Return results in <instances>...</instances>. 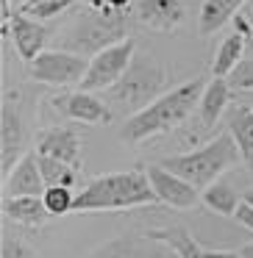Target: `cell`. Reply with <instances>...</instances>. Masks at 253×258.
<instances>
[{
    "label": "cell",
    "instance_id": "d4e9b609",
    "mask_svg": "<svg viewBox=\"0 0 253 258\" xmlns=\"http://www.w3.org/2000/svg\"><path fill=\"white\" fill-rule=\"evenodd\" d=\"M78 6V0H31V3H25L20 12L28 14L31 20H53L59 17V14H64L67 9Z\"/></svg>",
    "mask_w": 253,
    "mask_h": 258
},
{
    "label": "cell",
    "instance_id": "484cf974",
    "mask_svg": "<svg viewBox=\"0 0 253 258\" xmlns=\"http://www.w3.org/2000/svg\"><path fill=\"white\" fill-rule=\"evenodd\" d=\"M225 81L231 92H253V58H242Z\"/></svg>",
    "mask_w": 253,
    "mask_h": 258
},
{
    "label": "cell",
    "instance_id": "7a4b0ae2",
    "mask_svg": "<svg viewBox=\"0 0 253 258\" xmlns=\"http://www.w3.org/2000/svg\"><path fill=\"white\" fill-rule=\"evenodd\" d=\"M159 203L147 172L142 169H125V172H106L92 178L84 189L75 195V214L95 211H128Z\"/></svg>",
    "mask_w": 253,
    "mask_h": 258
},
{
    "label": "cell",
    "instance_id": "f1b7e54d",
    "mask_svg": "<svg viewBox=\"0 0 253 258\" xmlns=\"http://www.w3.org/2000/svg\"><path fill=\"white\" fill-rule=\"evenodd\" d=\"M78 6L95 9V12H114V9H112V0H78Z\"/></svg>",
    "mask_w": 253,
    "mask_h": 258
},
{
    "label": "cell",
    "instance_id": "f546056e",
    "mask_svg": "<svg viewBox=\"0 0 253 258\" xmlns=\"http://www.w3.org/2000/svg\"><path fill=\"white\" fill-rule=\"evenodd\" d=\"M203 258H242L234 250H203Z\"/></svg>",
    "mask_w": 253,
    "mask_h": 258
},
{
    "label": "cell",
    "instance_id": "5b68a950",
    "mask_svg": "<svg viewBox=\"0 0 253 258\" xmlns=\"http://www.w3.org/2000/svg\"><path fill=\"white\" fill-rule=\"evenodd\" d=\"M84 9V6H81ZM128 39V12H95V9H84L81 17L67 28V45L70 53H100L103 47L117 45V42Z\"/></svg>",
    "mask_w": 253,
    "mask_h": 258
},
{
    "label": "cell",
    "instance_id": "836d02e7",
    "mask_svg": "<svg viewBox=\"0 0 253 258\" xmlns=\"http://www.w3.org/2000/svg\"><path fill=\"white\" fill-rule=\"evenodd\" d=\"M9 3H12V6H14V9H23V6H25V3H31V0H9Z\"/></svg>",
    "mask_w": 253,
    "mask_h": 258
},
{
    "label": "cell",
    "instance_id": "4316f807",
    "mask_svg": "<svg viewBox=\"0 0 253 258\" xmlns=\"http://www.w3.org/2000/svg\"><path fill=\"white\" fill-rule=\"evenodd\" d=\"M0 258H39V252L31 250L25 241L14 239V236H3V244H0Z\"/></svg>",
    "mask_w": 253,
    "mask_h": 258
},
{
    "label": "cell",
    "instance_id": "52a82bcc",
    "mask_svg": "<svg viewBox=\"0 0 253 258\" xmlns=\"http://www.w3.org/2000/svg\"><path fill=\"white\" fill-rule=\"evenodd\" d=\"M31 67V78L47 86H81L86 70H89V58L78 56L70 50H42Z\"/></svg>",
    "mask_w": 253,
    "mask_h": 258
},
{
    "label": "cell",
    "instance_id": "7402d4cb",
    "mask_svg": "<svg viewBox=\"0 0 253 258\" xmlns=\"http://www.w3.org/2000/svg\"><path fill=\"white\" fill-rule=\"evenodd\" d=\"M245 42H247V39H245L242 34H236V31L220 42L217 53H214V58H212V75H214V78H228L231 70H234L236 64L242 61Z\"/></svg>",
    "mask_w": 253,
    "mask_h": 258
},
{
    "label": "cell",
    "instance_id": "8fae6325",
    "mask_svg": "<svg viewBox=\"0 0 253 258\" xmlns=\"http://www.w3.org/2000/svg\"><path fill=\"white\" fill-rule=\"evenodd\" d=\"M23 117H20L17 100L6 97L0 106V167L3 178L14 169V164L23 158Z\"/></svg>",
    "mask_w": 253,
    "mask_h": 258
},
{
    "label": "cell",
    "instance_id": "1f68e13d",
    "mask_svg": "<svg viewBox=\"0 0 253 258\" xmlns=\"http://www.w3.org/2000/svg\"><path fill=\"white\" fill-rule=\"evenodd\" d=\"M239 255L242 258H253V241H247V244L239 247Z\"/></svg>",
    "mask_w": 253,
    "mask_h": 258
},
{
    "label": "cell",
    "instance_id": "9c48e42d",
    "mask_svg": "<svg viewBox=\"0 0 253 258\" xmlns=\"http://www.w3.org/2000/svg\"><path fill=\"white\" fill-rule=\"evenodd\" d=\"M145 172H147V180H150L159 203H164V206H170V208H192V206H197V200H200V189H195V186H192L189 180H184L181 175L164 169L162 164H150V167H145Z\"/></svg>",
    "mask_w": 253,
    "mask_h": 258
},
{
    "label": "cell",
    "instance_id": "603a6c76",
    "mask_svg": "<svg viewBox=\"0 0 253 258\" xmlns=\"http://www.w3.org/2000/svg\"><path fill=\"white\" fill-rule=\"evenodd\" d=\"M39 169H42V178H45L47 186H67V189H73L75 180H78V167L64 164L50 156H39Z\"/></svg>",
    "mask_w": 253,
    "mask_h": 258
},
{
    "label": "cell",
    "instance_id": "ac0fdd59",
    "mask_svg": "<svg viewBox=\"0 0 253 258\" xmlns=\"http://www.w3.org/2000/svg\"><path fill=\"white\" fill-rule=\"evenodd\" d=\"M3 214L25 228H42L50 219V211L42 197H3Z\"/></svg>",
    "mask_w": 253,
    "mask_h": 258
},
{
    "label": "cell",
    "instance_id": "d6986e66",
    "mask_svg": "<svg viewBox=\"0 0 253 258\" xmlns=\"http://www.w3.org/2000/svg\"><path fill=\"white\" fill-rule=\"evenodd\" d=\"M231 103V86L225 78H212L203 89V97H200V106H197V119H200V128H212L223 111L228 108Z\"/></svg>",
    "mask_w": 253,
    "mask_h": 258
},
{
    "label": "cell",
    "instance_id": "44dd1931",
    "mask_svg": "<svg viewBox=\"0 0 253 258\" xmlns=\"http://www.w3.org/2000/svg\"><path fill=\"white\" fill-rule=\"evenodd\" d=\"M200 200H203V206H206L209 211L220 214V217H234L236 208H239V203H242V197L234 191L231 183L214 180L212 186H206V189L200 191Z\"/></svg>",
    "mask_w": 253,
    "mask_h": 258
},
{
    "label": "cell",
    "instance_id": "e575fe53",
    "mask_svg": "<svg viewBox=\"0 0 253 258\" xmlns=\"http://www.w3.org/2000/svg\"><path fill=\"white\" fill-rule=\"evenodd\" d=\"M247 17H250V25H253V6H250V12H247Z\"/></svg>",
    "mask_w": 253,
    "mask_h": 258
},
{
    "label": "cell",
    "instance_id": "cb8c5ba5",
    "mask_svg": "<svg viewBox=\"0 0 253 258\" xmlns=\"http://www.w3.org/2000/svg\"><path fill=\"white\" fill-rule=\"evenodd\" d=\"M75 189H67V186H47L42 200H45L50 217H64V214H73L75 208Z\"/></svg>",
    "mask_w": 253,
    "mask_h": 258
},
{
    "label": "cell",
    "instance_id": "7c38bea8",
    "mask_svg": "<svg viewBox=\"0 0 253 258\" xmlns=\"http://www.w3.org/2000/svg\"><path fill=\"white\" fill-rule=\"evenodd\" d=\"M3 36H12L20 58H23L25 64H31L42 50H45L47 28L39 23V20H31L28 14L14 12L12 20H9V25H3Z\"/></svg>",
    "mask_w": 253,
    "mask_h": 258
},
{
    "label": "cell",
    "instance_id": "8992f818",
    "mask_svg": "<svg viewBox=\"0 0 253 258\" xmlns=\"http://www.w3.org/2000/svg\"><path fill=\"white\" fill-rule=\"evenodd\" d=\"M134 53H136V42L131 36L117 42V45L103 47L100 53H95L89 58V70H86L84 81H81V89L84 92H106L109 86H114L125 75V70L131 67Z\"/></svg>",
    "mask_w": 253,
    "mask_h": 258
},
{
    "label": "cell",
    "instance_id": "3957f363",
    "mask_svg": "<svg viewBox=\"0 0 253 258\" xmlns=\"http://www.w3.org/2000/svg\"><path fill=\"white\" fill-rule=\"evenodd\" d=\"M164 84H167V67L153 53L136 50L125 75L103 92V100L109 103V108L114 114L134 117V114H139L142 108H147L153 100H159L164 95L162 92Z\"/></svg>",
    "mask_w": 253,
    "mask_h": 258
},
{
    "label": "cell",
    "instance_id": "2e32d148",
    "mask_svg": "<svg viewBox=\"0 0 253 258\" xmlns=\"http://www.w3.org/2000/svg\"><path fill=\"white\" fill-rule=\"evenodd\" d=\"M225 131L234 136L247 172H253V103H242V106L231 108L228 119H225Z\"/></svg>",
    "mask_w": 253,
    "mask_h": 258
},
{
    "label": "cell",
    "instance_id": "6da1fadb",
    "mask_svg": "<svg viewBox=\"0 0 253 258\" xmlns=\"http://www.w3.org/2000/svg\"><path fill=\"white\" fill-rule=\"evenodd\" d=\"M206 84H209L206 78H192V81H184L181 86H175V89L164 92L147 108H142L139 114L125 119L120 139L125 145H142L153 136H164L170 131H175L192 111H197Z\"/></svg>",
    "mask_w": 253,
    "mask_h": 258
},
{
    "label": "cell",
    "instance_id": "ba28073f",
    "mask_svg": "<svg viewBox=\"0 0 253 258\" xmlns=\"http://www.w3.org/2000/svg\"><path fill=\"white\" fill-rule=\"evenodd\" d=\"M47 111H53L59 119L70 122H86V125H109L114 119V111L103 97H95V92H67V95L47 97Z\"/></svg>",
    "mask_w": 253,
    "mask_h": 258
},
{
    "label": "cell",
    "instance_id": "9a60e30c",
    "mask_svg": "<svg viewBox=\"0 0 253 258\" xmlns=\"http://www.w3.org/2000/svg\"><path fill=\"white\" fill-rule=\"evenodd\" d=\"M89 258H164L159 241H153L150 236H134L123 233L117 239L106 241L103 247L89 252Z\"/></svg>",
    "mask_w": 253,
    "mask_h": 258
},
{
    "label": "cell",
    "instance_id": "5bb4252c",
    "mask_svg": "<svg viewBox=\"0 0 253 258\" xmlns=\"http://www.w3.org/2000/svg\"><path fill=\"white\" fill-rule=\"evenodd\" d=\"M47 189L45 178H42V169H39V153L28 150L14 169L3 178V191L6 197H42Z\"/></svg>",
    "mask_w": 253,
    "mask_h": 258
},
{
    "label": "cell",
    "instance_id": "4dcf8cb0",
    "mask_svg": "<svg viewBox=\"0 0 253 258\" xmlns=\"http://www.w3.org/2000/svg\"><path fill=\"white\" fill-rule=\"evenodd\" d=\"M134 3L136 0H112V9L114 12H134Z\"/></svg>",
    "mask_w": 253,
    "mask_h": 258
},
{
    "label": "cell",
    "instance_id": "30bf717a",
    "mask_svg": "<svg viewBox=\"0 0 253 258\" xmlns=\"http://www.w3.org/2000/svg\"><path fill=\"white\" fill-rule=\"evenodd\" d=\"M131 17L147 31L173 34L186 23V9L181 0H136Z\"/></svg>",
    "mask_w": 253,
    "mask_h": 258
},
{
    "label": "cell",
    "instance_id": "83f0119b",
    "mask_svg": "<svg viewBox=\"0 0 253 258\" xmlns=\"http://www.w3.org/2000/svg\"><path fill=\"white\" fill-rule=\"evenodd\" d=\"M234 217H236V222H239V225H245L247 230H253V206H247V203L242 200Z\"/></svg>",
    "mask_w": 253,
    "mask_h": 258
},
{
    "label": "cell",
    "instance_id": "4fadbf2b",
    "mask_svg": "<svg viewBox=\"0 0 253 258\" xmlns=\"http://www.w3.org/2000/svg\"><path fill=\"white\" fill-rule=\"evenodd\" d=\"M36 153L81 167V136L70 125H47L36 134Z\"/></svg>",
    "mask_w": 253,
    "mask_h": 258
},
{
    "label": "cell",
    "instance_id": "277c9868",
    "mask_svg": "<svg viewBox=\"0 0 253 258\" xmlns=\"http://www.w3.org/2000/svg\"><path fill=\"white\" fill-rule=\"evenodd\" d=\"M242 164L239 147H236L234 136L228 131L217 134L212 142L195 147L189 153H178V156H167L162 158V167L170 169V172L181 175L184 180H189L195 189H206L214 180H220V175L228 172L231 167Z\"/></svg>",
    "mask_w": 253,
    "mask_h": 258
},
{
    "label": "cell",
    "instance_id": "d6a6232c",
    "mask_svg": "<svg viewBox=\"0 0 253 258\" xmlns=\"http://www.w3.org/2000/svg\"><path fill=\"white\" fill-rule=\"evenodd\" d=\"M242 200H245L247 206H253V186H250V189H245V191H242Z\"/></svg>",
    "mask_w": 253,
    "mask_h": 258
},
{
    "label": "cell",
    "instance_id": "ffe728a7",
    "mask_svg": "<svg viewBox=\"0 0 253 258\" xmlns=\"http://www.w3.org/2000/svg\"><path fill=\"white\" fill-rule=\"evenodd\" d=\"M145 236H150L153 241L170 247L178 258H203V250L195 239L189 236V230L184 225H167V228H156V230H147Z\"/></svg>",
    "mask_w": 253,
    "mask_h": 258
},
{
    "label": "cell",
    "instance_id": "e0dca14e",
    "mask_svg": "<svg viewBox=\"0 0 253 258\" xmlns=\"http://www.w3.org/2000/svg\"><path fill=\"white\" fill-rule=\"evenodd\" d=\"M247 0H203L200 14H197V34L212 36L214 31H220L223 25L234 23V17L239 14V9Z\"/></svg>",
    "mask_w": 253,
    "mask_h": 258
}]
</instances>
